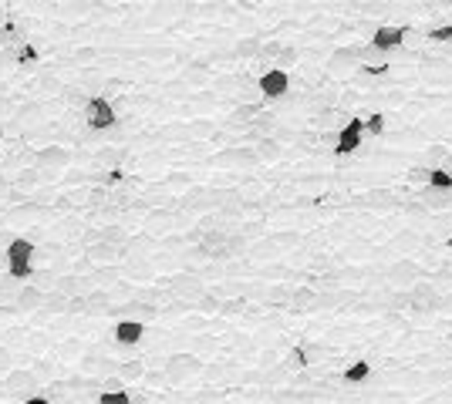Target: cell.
Segmentation results:
<instances>
[{"mask_svg":"<svg viewBox=\"0 0 452 404\" xmlns=\"http://www.w3.org/2000/svg\"><path fill=\"white\" fill-rule=\"evenodd\" d=\"M382 24L412 27V41L388 54V71L354 81L324 118L337 135L348 118L382 112L388 132L354 159H331L317 182V206L335 209L341 229L372 253L409 246L426 213L429 169L452 172V0H308L260 38L298 54L294 88L304 91L341 48H364ZM277 51V54H280ZM439 250L452 256V196L439 216Z\"/></svg>","mask_w":452,"mask_h":404,"instance_id":"cell-1","label":"cell"},{"mask_svg":"<svg viewBox=\"0 0 452 404\" xmlns=\"http://www.w3.org/2000/svg\"><path fill=\"white\" fill-rule=\"evenodd\" d=\"M34 256H38V246L27 240V236L11 240V243H7V250H4L7 277H11V280H31V277H34Z\"/></svg>","mask_w":452,"mask_h":404,"instance_id":"cell-2","label":"cell"},{"mask_svg":"<svg viewBox=\"0 0 452 404\" xmlns=\"http://www.w3.org/2000/svg\"><path fill=\"white\" fill-rule=\"evenodd\" d=\"M257 91H260V101H263V105H280V101L290 98L294 78H290V71H284V68H263L257 75Z\"/></svg>","mask_w":452,"mask_h":404,"instance_id":"cell-3","label":"cell"},{"mask_svg":"<svg viewBox=\"0 0 452 404\" xmlns=\"http://www.w3.org/2000/svg\"><path fill=\"white\" fill-rule=\"evenodd\" d=\"M364 139H368V135H364V118H348L345 125L337 128L331 159H354V155L364 149Z\"/></svg>","mask_w":452,"mask_h":404,"instance_id":"cell-4","label":"cell"},{"mask_svg":"<svg viewBox=\"0 0 452 404\" xmlns=\"http://www.w3.org/2000/svg\"><path fill=\"white\" fill-rule=\"evenodd\" d=\"M412 41V27L405 24H382L372 31V51H378V54H395V51H401L405 44Z\"/></svg>","mask_w":452,"mask_h":404,"instance_id":"cell-5","label":"cell"},{"mask_svg":"<svg viewBox=\"0 0 452 404\" xmlns=\"http://www.w3.org/2000/svg\"><path fill=\"white\" fill-rule=\"evenodd\" d=\"M118 115L115 108H112V101L108 98H88L85 101V125L91 128V132H108V128H115Z\"/></svg>","mask_w":452,"mask_h":404,"instance_id":"cell-6","label":"cell"},{"mask_svg":"<svg viewBox=\"0 0 452 404\" xmlns=\"http://www.w3.org/2000/svg\"><path fill=\"white\" fill-rule=\"evenodd\" d=\"M4 391L11 394V398H24V394L38 391V374H31L24 367H14L4 374Z\"/></svg>","mask_w":452,"mask_h":404,"instance_id":"cell-7","label":"cell"},{"mask_svg":"<svg viewBox=\"0 0 452 404\" xmlns=\"http://www.w3.org/2000/svg\"><path fill=\"white\" fill-rule=\"evenodd\" d=\"M203 367V361L196 354H172L166 361V381H186L189 374H196Z\"/></svg>","mask_w":452,"mask_h":404,"instance_id":"cell-8","label":"cell"},{"mask_svg":"<svg viewBox=\"0 0 452 404\" xmlns=\"http://www.w3.org/2000/svg\"><path fill=\"white\" fill-rule=\"evenodd\" d=\"M112 337H115L118 347H135L145 337V324L142 320H118L112 327Z\"/></svg>","mask_w":452,"mask_h":404,"instance_id":"cell-9","label":"cell"},{"mask_svg":"<svg viewBox=\"0 0 452 404\" xmlns=\"http://www.w3.org/2000/svg\"><path fill=\"white\" fill-rule=\"evenodd\" d=\"M91 263H115L122 256V246H112V243H91L88 246Z\"/></svg>","mask_w":452,"mask_h":404,"instance_id":"cell-10","label":"cell"},{"mask_svg":"<svg viewBox=\"0 0 452 404\" xmlns=\"http://www.w3.org/2000/svg\"><path fill=\"white\" fill-rule=\"evenodd\" d=\"M385 132H388V118H385V115H382V112L364 115V135H368V142H378Z\"/></svg>","mask_w":452,"mask_h":404,"instance_id":"cell-11","label":"cell"},{"mask_svg":"<svg viewBox=\"0 0 452 404\" xmlns=\"http://www.w3.org/2000/svg\"><path fill=\"white\" fill-rule=\"evenodd\" d=\"M85 307H88V314H95V317H102V314H112V297H108V293H98V290H91L88 297H85Z\"/></svg>","mask_w":452,"mask_h":404,"instance_id":"cell-12","label":"cell"},{"mask_svg":"<svg viewBox=\"0 0 452 404\" xmlns=\"http://www.w3.org/2000/svg\"><path fill=\"white\" fill-rule=\"evenodd\" d=\"M68 162V149H44L38 152V165L41 169H61Z\"/></svg>","mask_w":452,"mask_h":404,"instance_id":"cell-13","label":"cell"},{"mask_svg":"<svg viewBox=\"0 0 452 404\" xmlns=\"http://www.w3.org/2000/svg\"><path fill=\"white\" fill-rule=\"evenodd\" d=\"M341 378H345V384H362V381L372 378V364H368V361H354L351 367H345Z\"/></svg>","mask_w":452,"mask_h":404,"instance_id":"cell-14","label":"cell"},{"mask_svg":"<svg viewBox=\"0 0 452 404\" xmlns=\"http://www.w3.org/2000/svg\"><path fill=\"white\" fill-rule=\"evenodd\" d=\"M41 303H44V293H41L38 287H21V293H17V307L34 310V307H41Z\"/></svg>","mask_w":452,"mask_h":404,"instance_id":"cell-15","label":"cell"},{"mask_svg":"<svg viewBox=\"0 0 452 404\" xmlns=\"http://www.w3.org/2000/svg\"><path fill=\"white\" fill-rule=\"evenodd\" d=\"M95 404H135V401H132V394L125 391V388H112V391L98 394V401Z\"/></svg>","mask_w":452,"mask_h":404,"instance_id":"cell-16","label":"cell"},{"mask_svg":"<svg viewBox=\"0 0 452 404\" xmlns=\"http://www.w3.org/2000/svg\"><path fill=\"white\" fill-rule=\"evenodd\" d=\"M115 371H118V381H122V378L135 381V378H142V374H145L142 361H125V364H115Z\"/></svg>","mask_w":452,"mask_h":404,"instance_id":"cell-17","label":"cell"},{"mask_svg":"<svg viewBox=\"0 0 452 404\" xmlns=\"http://www.w3.org/2000/svg\"><path fill=\"white\" fill-rule=\"evenodd\" d=\"M125 159V152L122 149H102L98 155H95V162L98 165H108V169H118V162Z\"/></svg>","mask_w":452,"mask_h":404,"instance_id":"cell-18","label":"cell"},{"mask_svg":"<svg viewBox=\"0 0 452 404\" xmlns=\"http://www.w3.org/2000/svg\"><path fill=\"white\" fill-rule=\"evenodd\" d=\"M11 44H17V27L0 24V48H11Z\"/></svg>","mask_w":452,"mask_h":404,"instance_id":"cell-19","label":"cell"},{"mask_svg":"<svg viewBox=\"0 0 452 404\" xmlns=\"http://www.w3.org/2000/svg\"><path fill=\"white\" fill-rule=\"evenodd\" d=\"M58 287H61V293H85V290H88V287H85V280H61Z\"/></svg>","mask_w":452,"mask_h":404,"instance_id":"cell-20","label":"cell"},{"mask_svg":"<svg viewBox=\"0 0 452 404\" xmlns=\"http://www.w3.org/2000/svg\"><path fill=\"white\" fill-rule=\"evenodd\" d=\"M0 371H14V367H11V351H7V347H0Z\"/></svg>","mask_w":452,"mask_h":404,"instance_id":"cell-21","label":"cell"},{"mask_svg":"<svg viewBox=\"0 0 452 404\" xmlns=\"http://www.w3.org/2000/svg\"><path fill=\"white\" fill-rule=\"evenodd\" d=\"M24 404H54V401H48V398H38V394H31Z\"/></svg>","mask_w":452,"mask_h":404,"instance_id":"cell-22","label":"cell"},{"mask_svg":"<svg viewBox=\"0 0 452 404\" xmlns=\"http://www.w3.org/2000/svg\"><path fill=\"white\" fill-rule=\"evenodd\" d=\"M7 192H11V186H7V179H4V172H0V199H4Z\"/></svg>","mask_w":452,"mask_h":404,"instance_id":"cell-23","label":"cell"},{"mask_svg":"<svg viewBox=\"0 0 452 404\" xmlns=\"http://www.w3.org/2000/svg\"><path fill=\"white\" fill-rule=\"evenodd\" d=\"M0 394H7V391H4V381H0Z\"/></svg>","mask_w":452,"mask_h":404,"instance_id":"cell-24","label":"cell"}]
</instances>
